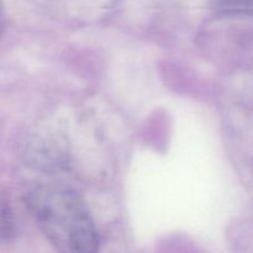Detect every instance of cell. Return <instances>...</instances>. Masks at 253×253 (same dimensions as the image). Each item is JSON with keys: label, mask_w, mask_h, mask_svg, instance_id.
<instances>
[{"label": "cell", "mask_w": 253, "mask_h": 253, "mask_svg": "<svg viewBox=\"0 0 253 253\" xmlns=\"http://www.w3.org/2000/svg\"><path fill=\"white\" fill-rule=\"evenodd\" d=\"M1 12H2V0H0V20H1Z\"/></svg>", "instance_id": "cell-4"}, {"label": "cell", "mask_w": 253, "mask_h": 253, "mask_svg": "<svg viewBox=\"0 0 253 253\" xmlns=\"http://www.w3.org/2000/svg\"><path fill=\"white\" fill-rule=\"evenodd\" d=\"M222 7L232 10H244L253 7V0H217Z\"/></svg>", "instance_id": "cell-3"}, {"label": "cell", "mask_w": 253, "mask_h": 253, "mask_svg": "<svg viewBox=\"0 0 253 253\" xmlns=\"http://www.w3.org/2000/svg\"><path fill=\"white\" fill-rule=\"evenodd\" d=\"M26 208L47 241L59 252L94 253L99 235L85 203L63 185L44 184L26 195Z\"/></svg>", "instance_id": "cell-1"}, {"label": "cell", "mask_w": 253, "mask_h": 253, "mask_svg": "<svg viewBox=\"0 0 253 253\" xmlns=\"http://www.w3.org/2000/svg\"><path fill=\"white\" fill-rule=\"evenodd\" d=\"M15 234V219L10 208L0 199V242L11 239Z\"/></svg>", "instance_id": "cell-2"}]
</instances>
